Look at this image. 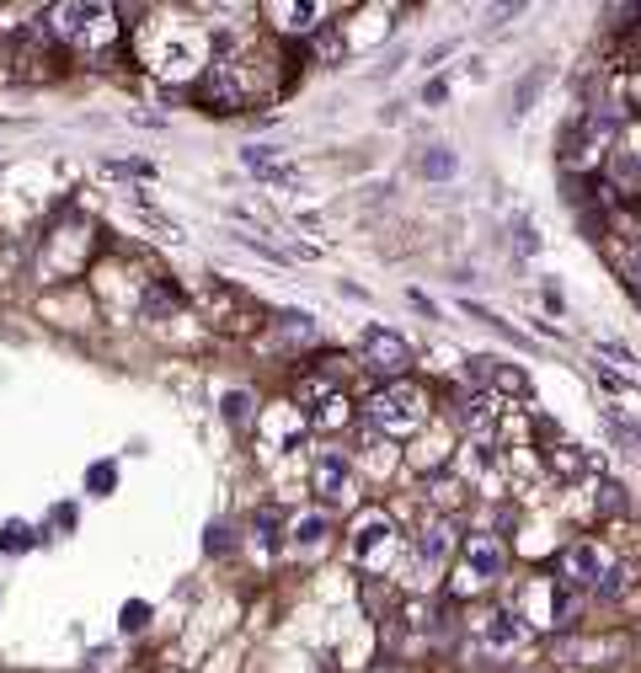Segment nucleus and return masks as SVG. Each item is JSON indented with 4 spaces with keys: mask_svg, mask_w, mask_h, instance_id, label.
Masks as SVG:
<instances>
[{
    "mask_svg": "<svg viewBox=\"0 0 641 673\" xmlns=\"http://www.w3.org/2000/svg\"><path fill=\"white\" fill-rule=\"evenodd\" d=\"M390 535H396V529H390L385 513H364V519H358V529H353V556L364 561V567L380 572L385 556H390Z\"/></svg>",
    "mask_w": 641,
    "mask_h": 673,
    "instance_id": "nucleus-7",
    "label": "nucleus"
},
{
    "mask_svg": "<svg viewBox=\"0 0 641 673\" xmlns=\"http://www.w3.org/2000/svg\"><path fill=\"white\" fill-rule=\"evenodd\" d=\"M374 673H401V668H374Z\"/></svg>",
    "mask_w": 641,
    "mask_h": 673,
    "instance_id": "nucleus-28",
    "label": "nucleus"
},
{
    "mask_svg": "<svg viewBox=\"0 0 641 673\" xmlns=\"http://www.w3.org/2000/svg\"><path fill=\"white\" fill-rule=\"evenodd\" d=\"M551 465H556V471H561V476H583V471H588V460H583V455H577V449H567V444H561V449H556V455H551Z\"/></svg>",
    "mask_w": 641,
    "mask_h": 673,
    "instance_id": "nucleus-21",
    "label": "nucleus"
},
{
    "mask_svg": "<svg viewBox=\"0 0 641 673\" xmlns=\"http://www.w3.org/2000/svg\"><path fill=\"white\" fill-rule=\"evenodd\" d=\"M519 636H524V625H519V615H508V609H497V615L487 620V641H492V647H513Z\"/></svg>",
    "mask_w": 641,
    "mask_h": 673,
    "instance_id": "nucleus-15",
    "label": "nucleus"
},
{
    "mask_svg": "<svg viewBox=\"0 0 641 673\" xmlns=\"http://www.w3.org/2000/svg\"><path fill=\"white\" fill-rule=\"evenodd\" d=\"M540 86H545V70H529V75H524V81H519V86H513V118H519V113H524V107H529V102H535V91H540Z\"/></svg>",
    "mask_w": 641,
    "mask_h": 673,
    "instance_id": "nucleus-20",
    "label": "nucleus"
},
{
    "mask_svg": "<svg viewBox=\"0 0 641 673\" xmlns=\"http://www.w3.org/2000/svg\"><path fill=\"white\" fill-rule=\"evenodd\" d=\"M246 406H252V401H246L241 390H236V396H225V422H236V428H246Z\"/></svg>",
    "mask_w": 641,
    "mask_h": 673,
    "instance_id": "nucleus-22",
    "label": "nucleus"
},
{
    "mask_svg": "<svg viewBox=\"0 0 641 673\" xmlns=\"http://www.w3.org/2000/svg\"><path fill=\"white\" fill-rule=\"evenodd\" d=\"M198 300L214 316V326H225V332H246V326H252V300H246L236 284H225V278H209Z\"/></svg>",
    "mask_w": 641,
    "mask_h": 673,
    "instance_id": "nucleus-4",
    "label": "nucleus"
},
{
    "mask_svg": "<svg viewBox=\"0 0 641 673\" xmlns=\"http://www.w3.org/2000/svg\"><path fill=\"white\" fill-rule=\"evenodd\" d=\"M487 385H497L503 396H524L529 380H524V369H513V364H497L492 358V374H487Z\"/></svg>",
    "mask_w": 641,
    "mask_h": 673,
    "instance_id": "nucleus-17",
    "label": "nucleus"
},
{
    "mask_svg": "<svg viewBox=\"0 0 641 673\" xmlns=\"http://www.w3.org/2000/svg\"><path fill=\"white\" fill-rule=\"evenodd\" d=\"M497 673H513V668H497Z\"/></svg>",
    "mask_w": 641,
    "mask_h": 673,
    "instance_id": "nucleus-29",
    "label": "nucleus"
},
{
    "mask_svg": "<svg viewBox=\"0 0 641 673\" xmlns=\"http://www.w3.org/2000/svg\"><path fill=\"white\" fill-rule=\"evenodd\" d=\"M449 551H455V524L433 519L428 529H422V540H417V561H422V567H444Z\"/></svg>",
    "mask_w": 641,
    "mask_h": 673,
    "instance_id": "nucleus-10",
    "label": "nucleus"
},
{
    "mask_svg": "<svg viewBox=\"0 0 641 673\" xmlns=\"http://www.w3.org/2000/svg\"><path fill=\"white\" fill-rule=\"evenodd\" d=\"M278 337H284L289 348H305V342H316V321L310 316H278Z\"/></svg>",
    "mask_w": 641,
    "mask_h": 673,
    "instance_id": "nucleus-16",
    "label": "nucleus"
},
{
    "mask_svg": "<svg viewBox=\"0 0 641 673\" xmlns=\"http://www.w3.org/2000/svg\"><path fill=\"white\" fill-rule=\"evenodd\" d=\"M326 535H332V519H326V513H305V519L289 524L294 551H316V545H326Z\"/></svg>",
    "mask_w": 641,
    "mask_h": 673,
    "instance_id": "nucleus-12",
    "label": "nucleus"
},
{
    "mask_svg": "<svg viewBox=\"0 0 641 673\" xmlns=\"http://www.w3.org/2000/svg\"><path fill=\"white\" fill-rule=\"evenodd\" d=\"M455 171H460V155L449 145H433L428 155H422V177H428V182H449Z\"/></svg>",
    "mask_w": 641,
    "mask_h": 673,
    "instance_id": "nucleus-14",
    "label": "nucleus"
},
{
    "mask_svg": "<svg viewBox=\"0 0 641 673\" xmlns=\"http://www.w3.org/2000/svg\"><path fill=\"white\" fill-rule=\"evenodd\" d=\"M444 97H449L444 81H428V86H422V102H444Z\"/></svg>",
    "mask_w": 641,
    "mask_h": 673,
    "instance_id": "nucleus-27",
    "label": "nucleus"
},
{
    "mask_svg": "<svg viewBox=\"0 0 641 673\" xmlns=\"http://www.w3.org/2000/svg\"><path fill=\"white\" fill-rule=\"evenodd\" d=\"M145 615H150L145 604H123V631H139V625H145Z\"/></svg>",
    "mask_w": 641,
    "mask_h": 673,
    "instance_id": "nucleus-25",
    "label": "nucleus"
},
{
    "mask_svg": "<svg viewBox=\"0 0 641 673\" xmlns=\"http://www.w3.org/2000/svg\"><path fill=\"white\" fill-rule=\"evenodd\" d=\"M625 503H631V497H625L620 481H604V487H599V519H615V513H625Z\"/></svg>",
    "mask_w": 641,
    "mask_h": 673,
    "instance_id": "nucleus-19",
    "label": "nucleus"
},
{
    "mask_svg": "<svg viewBox=\"0 0 641 673\" xmlns=\"http://www.w3.org/2000/svg\"><path fill=\"white\" fill-rule=\"evenodd\" d=\"M209 551H230V524H209Z\"/></svg>",
    "mask_w": 641,
    "mask_h": 673,
    "instance_id": "nucleus-26",
    "label": "nucleus"
},
{
    "mask_svg": "<svg viewBox=\"0 0 641 673\" xmlns=\"http://www.w3.org/2000/svg\"><path fill=\"white\" fill-rule=\"evenodd\" d=\"M503 540H492V535H471L465 540V572L476 577V583H492V577H503Z\"/></svg>",
    "mask_w": 641,
    "mask_h": 673,
    "instance_id": "nucleus-8",
    "label": "nucleus"
},
{
    "mask_svg": "<svg viewBox=\"0 0 641 673\" xmlns=\"http://www.w3.org/2000/svg\"><path fill=\"white\" fill-rule=\"evenodd\" d=\"M561 572H567V577H561L567 588L599 583V577H604V551H599V545H572V551L561 556Z\"/></svg>",
    "mask_w": 641,
    "mask_h": 673,
    "instance_id": "nucleus-9",
    "label": "nucleus"
},
{
    "mask_svg": "<svg viewBox=\"0 0 641 673\" xmlns=\"http://www.w3.org/2000/svg\"><path fill=\"white\" fill-rule=\"evenodd\" d=\"M49 33L54 38H65V43H97V33H102V22L113 17L107 6H54L49 11Z\"/></svg>",
    "mask_w": 641,
    "mask_h": 673,
    "instance_id": "nucleus-5",
    "label": "nucleus"
},
{
    "mask_svg": "<svg viewBox=\"0 0 641 673\" xmlns=\"http://www.w3.org/2000/svg\"><path fill=\"white\" fill-rule=\"evenodd\" d=\"M625 588H631V572H625V567H604V577H599V599L615 604V599H625Z\"/></svg>",
    "mask_w": 641,
    "mask_h": 673,
    "instance_id": "nucleus-18",
    "label": "nucleus"
},
{
    "mask_svg": "<svg viewBox=\"0 0 641 673\" xmlns=\"http://www.w3.org/2000/svg\"><path fill=\"white\" fill-rule=\"evenodd\" d=\"M316 492H321L326 508H337V503L353 497V465H348L342 449H321L316 455Z\"/></svg>",
    "mask_w": 641,
    "mask_h": 673,
    "instance_id": "nucleus-6",
    "label": "nucleus"
},
{
    "mask_svg": "<svg viewBox=\"0 0 641 673\" xmlns=\"http://www.w3.org/2000/svg\"><path fill=\"white\" fill-rule=\"evenodd\" d=\"M177 305H182V294L166 284V278H155V284L145 289V300H139V316L145 321H166V316H177Z\"/></svg>",
    "mask_w": 641,
    "mask_h": 673,
    "instance_id": "nucleus-11",
    "label": "nucleus"
},
{
    "mask_svg": "<svg viewBox=\"0 0 641 673\" xmlns=\"http://www.w3.org/2000/svg\"><path fill=\"white\" fill-rule=\"evenodd\" d=\"M241 161H246V171H257L268 182H289V166L278 161V145H252V150H241Z\"/></svg>",
    "mask_w": 641,
    "mask_h": 673,
    "instance_id": "nucleus-13",
    "label": "nucleus"
},
{
    "mask_svg": "<svg viewBox=\"0 0 641 673\" xmlns=\"http://www.w3.org/2000/svg\"><path fill=\"white\" fill-rule=\"evenodd\" d=\"M422 406H428V401H422V390H412V385L396 380V385H385L380 396L364 406V412H369V422H374L380 433H412V428H422V417H428Z\"/></svg>",
    "mask_w": 641,
    "mask_h": 673,
    "instance_id": "nucleus-2",
    "label": "nucleus"
},
{
    "mask_svg": "<svg viewBox=\"0 0 641 673\" xmlns=\"http://www.w3.org/2000/svg\"><path fill=\"white\" fill-rule=\"evenodd\" d=\"M86 257H91V225H86V219H65V225H54L49 236H43V246H38V273L59 284V278L81 273Z\"/></svg>",
    "mask_w": 641,
    "mask_h": 673,
    "instance_id": "nucleus-1",
    "label": "nucleus"
},
{
    "mask_svg": "<svg viewBox=\"0 0 641 673\" xmlns=\"http://www.w3.org/2000/svg\"><path fill=\"white\" fill-rule=\"evenodd\" d=\"M364 369L369 374H380L385 385H396L406 369H412V348H406V337H396V332H374L364 337Z\"/></svg>",
    "mask_w": 641,
    "mask_h": 673,
    "instance_id": "nucleus-3",
    "label": "nucleus"
},
{
    "mask_svg": "<svg viewBox=\"0 0 641 673\" xmlns=\"http://www.w3.org/2000/svg\"><path fill=\"white\" fill-rule=\"evenodd\" d=\"M107 487H113V465H91V492L107 497Z\"/></svg>",
    "mask_w": 641,
    "mask_h": 673,
    "instance_id": "nucleus-24",
    "label": "nucleus"
},
{
    "mask_svg": "<svg viewBox=\"0 0 641 673\" xmlns=\"http://www.w3.org/2000/svg\"><path fill=\"white\" fill-rule=\"evenodd\" d=\"M107 171H113V177H150L145 161H107Z\"/></svg>",
    "mask_w": 641,
    "mask_h": 673,
    "instance_id": "nucleus-23",
    "label": "nucleus"
}]
</instances>
